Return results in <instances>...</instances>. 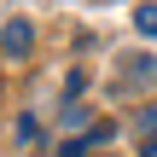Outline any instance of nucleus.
<instances>
[{
  "label": "nucleus",
  "mask_w": 157,
  "mask_h": 157,
  "mask_svg": "<svg viewBox=\"0 0 157 157\" xmlns=\"http://www.w3.org/2000/svg\"><path fill=\"white\" fill-rule=\"evenodd\" d=\"M122 82H134V93L157 87V64L151 58H122Z\"/></svg>",
  "instance_id": "nucleus-2"
},
{
  "label": "nucleus",
  "mask_w": 157,
  "mask_h": 157,
  "mask_svg": "<svg viewBox=\"0 0 157 157\" xmlns=\"http://www.w3.org/2000/svg\"><path fill=\"white\" fill-rule=\"evenodd\" d=\"M58 157H87V140H64V146H58Z\"/></svg>",
  "instance_id": "nucleus-5"
},
{
  "label": "nucleus",
  "mask_w": 157,
  "mask_h": 157,
  "mask_svg": "<svg viewBox=\"0 0 157 157\" xmlns=\"http://www.w3.org/2000/svg\"><path fill=\"white\" fill-rule=\"evenodd\" d=\"M134 29L140 35H157V6H134Z\"/></svg>",
  "instance_id": "nucleus-3"
},
{
  "label": "nucleus",
  "mask_w": 157,
  "mask_h": 157,
  "mask_svg": "<svg viewBox=\"0 0 157 157\" xmlns=\"http://www.w3.org/2000/svg\"><path fill=\"white\" fill-rule=\"evenodd\" d=\"M41 140V122L35 117H17V146H35Z\"/></svg>",
  "instance_id": "nucleus-4"
},
{
  "label": "nucleus",
  "mask_w": 157,
  "mask_h": 157,
  "mask_svg": "<svg viewBox=\"0 0 157 157\" xmlns=\"http://www.w3.org/2000/svg\"><path fill=\"white\" fill-rule=\"evenodd\" d=\"M140 157H157V140H146V146H140Z\"/></svg>",
  "instance_id": "nucleus-6"
},
{
  "label": "nucleus",
  "mask_w": 157,
  "mask_h": 157,
  "mask_svg": "<svg viewBox=\"0 0 157 157\" xmlns=\"http://www.w3.org/2000/svg\"><path fill=\"white\" fill-rule=\"evenodd\" d=\"M29 47H35V29H29L23 17H12L6 35H0V52H6V58H29Z\"/></svg>",
  "instance_id": "nucleus-1"
}]
</instances>
